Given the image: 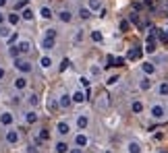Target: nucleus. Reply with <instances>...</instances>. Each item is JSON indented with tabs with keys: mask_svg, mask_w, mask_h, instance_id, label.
I'll return each mask as SVG.
<instances>
[{
	"mask_svg": "<svg viewBox=\"0 0 168 153\" xmlns=\"http://www.w3.org/2000/svg\"><path fill=\"white\" fill-rule=\"evenodd\" d=\"M15 66H17L21 73H31V64H29L27 60H21V58H17V60H15Z\"/></svg>",
	"mask_w": 168,
	"mask_h": 153,
	"instance_id": "f257e3e1",
	"label": "nucleus"
},
{
	"mask_svg": "<svg viewBox=\"0 0 168 153\" xmlns=\"http://www.w3.org/2000/svg\"><path fill=\"white\" fill-rule=\"evenodd\" d=\"M141 54H143V48H131L127 52V60H137Z\"/></svg>",
	"mask_w": 168,
	"mask_h": 153,
	"instance_id": "f03ea898",
	"label": "nucleus"
},
{
	"mask_svg": "<svg viewBox=\"0 0 168 153\" xmlns=\"http://www.w3.org/2000/svg\"><path fill=\"white\" fill-rule=\"evenodd\" d=\"M164 114H166L164 106H154V108H152V116H154L156 120H162V118H164Z\"/></svg>",
	"mask_w": 168,
	"mask_h": 153,
	"instance_id": "7ed1b4c3",
	"label": "nucleus"
},
{
	"mask_svg": "<svg viewBox=\"0 0 168 153\" xmlns=\"http://www.w3.org/2000/svg\"><path fill=\"white\" fill-rule=\"evenodd\" d=\"M0 124H2V126H10V124H13V114H10V112H2V114H0Z\"/></svg>",
	"mask_w": 168,
	"mask_h": 153,
	"instance_id": "20e7f679",
	"label": "nucleus"
},
{
	"mask_svg": "<svg viewBox=\"0 0 168 153\" xmlns=\"http://www.w3.org/2000/svg\"><path fill=\"white\" fill-rule=\"evenodd\" d=\"M17 50H19V54H27V52L31 50V43H29L27 39H23V41L17 43Z\"/></svg>",
	"mask_w": 168,
	"mask_h": 153,
	"instance_id": "39448f33",
	"label": "nucleus"
},
{
	"mask_svg": "<svg viewBox=\"0 0 168 153\" xmlns=\"http://www.w3.org/2000/svg\"><path fill=\"white\" fill-rule=\"evenodd\" d=\"M4 139H6V143H10V145H15V143H19V132H17V130H8Z\"/></svg>",
	"mask_w": 168,
	"mask_h": 153,
	"instance_id": "423d86ee",
	"label": "nucleus"
},
{
	"mask_svg": "<svg viewBox=\"0 0 168 153\" xmlns=\"http://www.w3.org/2000/svg\"><path fill=\"white\" fill-rule=\"evenodd\" d=\"M54 43H56V39H54V38H44L42 39V48H44V50H52Z\"/></svg>",
	"mask_w": 168,
	"mask_h": 153,
	"instance_id": "0eeeda50",
	"label": "nucleus"
},
{
	"mask_svg": "<svg viewBox=\"0 0 168 153\" xmlns=\"http://www.w3.org/2000/svg\"><path fill=\"white\" fill-rule=\"evenodd\" d=\"M71 99H73L75 104H83V102H85V93H81V91H75V93L71 95Z\"/></svg>",
	"mask_w": 168,
	"mask_h": 153,
	"instance_id": "6e6552de",
	"label": "nucleus"
},
{
	"mask_svg": "<svg viewBox=\"0 0 168 153\" xmlns=\"http://www.w3.org/2000/svg\"><path fill=\"white\" fill-rule=\"evenodd\" d=\"M75 145H77L79 149L85 147V145H87V137H85V135H77V137H75Z\"/></svg>",
	"mask_w": 168,
	"mask_h": 153,
	"instance_id": "1a4fd4ad",
	"label": "nucleus"
},
{
	"mask_svg": "<svg viewBox=\"0 0 168 153\" xmlns=\"http://www.w3.org/2000/svg\"><path fill=\"white\" fill-rule=\"evenodd\" d=\"M141 68H143V73H147V75H154V73H156V66H154L152 62H143Z\"/></svg>",
	"mask_w": 168,
	"mask_h": 153,
	"instance_id": "9d476101",
	"label": "nucleus"
},
{
	"mask_svg": "<svg viewBox=\"0 0 168 153\" xmlns=\"http://www.w3.org/2000/svg\"><path fill=\"white\" fill-rule=\"evenodd\" d=\"M15 87H17V89H25V87H27V79H25V76H17V79H15Z\"/></svg>",
	"mask_w": 168,
	"mask_h": 153,
	"instance_id": "9b49d317",
	"label": "nucleus"
},
{
	"mask_svg": "<svg viewBox=\"0 0 168 153\" xmlns=\"http://www.w3.org/2000/svg\"><path fill=\"white\" fill-rule=\"evenodd\" d=\"M56 130H58V135H69V132H71V130H69V124H67V122H58Z\"/></svg>",
	"mask_w": 168,
	"mask_h": 153,
	"instance_id": "f8f14e48",
	"label": "nucleus"
},
{
	"mask_svg": "<svg viewBox=\"0 0 168 153\" xmlns=\"http://www.w3.org/2000/svg\"><path fill=\"white\" fill-rule=\"evenodd\" d=\"M71 104H73L71 95H60V108H69Z\"/></svg>",
	"mask_w": 168,
	"mask_h": 153,
	"instance_id": "ddd939ff",
	"label": "nucleus"
},
{
	"mask_svg": "<svg viewBox=\"0 0 168 153\" xmlns=\"http://www.w3.org/2000/svg\"><path fill=\"white\" fill-rule=\"evenodd\" d=\"M25 120H27V124H36V122H38V114H36V112H27V114H25Z\"/></svg>",
	"mask_w": 168,
	"mask_h": 153,
	"instance_id": "4468645a",
	"label": "nucleus"
},
{
	"mask_svg": "<svg viewBox=\"0 0 168 153\" xmlns=\"http://www.w3.org/2000/svg\"><path fill=\"white\" fill-rule=\"evenodd\" d=\"M21 19H25V21H31V19H33V10H31V8H23V13H21Z\"/></svg>",
	"mask_w": 168,
	"mask_h": 153,
	"instance_id": "2eb2a0df",
	"label": "nucleus"
},
{
	"mask_svg": "<svg viewBox=\"0 0 168 153\" xmlns=\"http://www.w3.org/2000/svg\"><path fill=\"white\" fill-rule=\"evenodd\" d=\"M87 124H89L87 116H79V118H77V126H79V128H87Z\"/></svg>",
	"mask_w": 168,
	"mask_h": 153,
	"instance_id": "dca6fc26",
	"label": "nucleus"
},
{
	"mask_svg": "<svg viewBox=\"0 0 168 153\" xmlns=\"http://www.w3.org/2000/svg\"><path fill=\"white\" fill-rule=\"evenodd\" d=\"M19 19H21V17H19L17 13H10V15L6 17V21H8L10 25H17V23H19Z\"/></svg>",
	"mask_w": 168,
	"mask_h": 153,
	"instance_id": "f3484780",
	"label": "nucleus"
},
{
	"mask_svg": "<svg viewBox=\"0 0 168 153\" xmlns=\"http://www.w3.org/2000/svg\"><path fill=\"white\" fill-rule=\"evenodd\" d=\"M131 110H133L135 114H141V112H143V104H141V102H133Z\"/></svg>",
	"mask_w": 168,
	"mask_h": 153,
	"instance_id": "a211bd4d",
	"label": "nucleus"
},
{
	"mask_svg": "<svg viewBox=\"0 0 168 153\" xmlns=\"http://www.w3.org/2000/svg\"><path fill=\"white\" fill-rule=\"evenodd\" d=\"M67 151H69V145L67 143H62V141L56 143V153H67Z\"/></svg>",
	"mask_w": 168,
	"mask_h": 153,
	"instance_id": "6ab92c4d",
	"label": "nucleus"
},
{
	"mask_svg": "<svg viewBox=\"0 0 168 153\" xmlns=\"http://www.w3.org/2000/svg\"><path fill=\"white\" fill-rule=\"evenodd\" d=\"M40 15H42L44 19H52V10H50L48 6H42V10H40Z\"/></svg>",
	"mask_w": 168,
	"mask_h": 153,
	"instance_id": "aec40b11",
	"label": "nucleus"
},
{
	"mask_svg": "<svg viewBox=\"0 0 168 153\" xmlns=\"http://www.w3.org/2000/svg\"><path fill=\"white\" fill-rule=\"evenodd\" d=\"M158 93H160V95H168V83H166V81H164V83H160Z\"/></svg>",
	"mask_w": 168,
	"mask_h": 153,
	"instance_id": "412c9836",
	"label": "nucleus"
},
{
	"mask_svg": "<svg viewBox=\"0 0 168 153\" xmlns=\"http://www.w3.org/2000/svg\"><path fill=\"white\" fill-rule=\"evenodd\" d=\"M131 21H133L135 25H139V29H143V23L139 21V15H137V13H131Z\"/></svg>",
	"mask_w": 168,
	"mask_h": 153,
	"instance_id": "4be33fe9",
	"label": "nucleus"
},
{
	"mask_svg": "<svg viewBox=\"0 0 168 153\" xmlns=\"http://www.w3.org/2000/svg\"><path fill=\"white\" fill-rule=\"evenodd\" d=\"M40 64H42V68H50V66H52V60H50L48 56H44L42 60H40Z\"/></svg>",
	"mask_w": 168,
	"mask_h": 153,
	"instance_id": "5701e85b",
	"label": "nucleus"
},
{
	"mask_svg": "<svg viewBox=\"0 0 168 153\" xmlns=\"http://www.w3.org/2000/svg\"><path fill=\"white\" fill-rule=\"evenodd\" d=\"M129 151H131V153H141V147L133 141V143H129Z\"/></svg>",
	"mask_w": 168,
	"mask_h": 153,
	"instance_id": "b1692460",
	"label": "nucleus"
},
{
	"mask_svg": "<svg viewBox=\"0 0 168 153\" xmlns=\"http://www.w3.org/2000/svg\"><path fill=\"white\" fill-rule=\"evenodd\" d=\"M139 87H141V89H143V91H147V89H149V87H152V81H149V79H143V81H141V83H139Z\"/></svg>",
	"mask_w": 168,
	"mask_h": 153,
	"instance_id": "393cba45",
	"label": "nucleus"
},
{
	"mask_svg": "<svg viewBox=\"0 0 168 153\" xmlns=\"http://www.w3.org/2000/svg\"><path fill=\"white\" fill-rule=\"evenodd\" d=\"M60 21L69 23V21H71V13H69V10H62V13H60Z\"/></svg>",
	"mask_w": 168,
	"mask_h": 153,
	"instance_id": "a878e982",
	"label": "nucleus"
},
{
	"mask_svg": "<svg viewBox=\"0 0 168 153\" xmlns=\"http://www.w3.org/2000/svg\"><path fill=\"white\" fill-rule=\"evenodd\" d=\"M79 17H81V19H89V17H91L89 8H81V10H79Z\"/></svg>",
	"mask_w": 168,
	"mask_h": 153,
	"instance_id": "bb28decb",
	"label": "nucleus"
},
{
	"mask_svg": "<svg viewBox=\"0 0 168 153\" xmlns=\"http://www.w3.org/2000/svg\"><path fill=\"white\" fill-rule=\"evenodd\" d=\"M129 29H131V23H129L127 19H123V21H121V31H129Z\"/></svg>",
	"mask_w": 168,
	"mask_h": 153,
	"instance_id": "cd10ccee",
	"label": "nucleus"
},
{
	"mask_svg": "<svg viewBox=\"0 0 168 153\" xmlns=\"http://www.w3.org/2000/svg\"><path fill=\"white\" fill-rule=\"evenodd\" d=\"M0 35H2V38H10V29L2 25V27H0Z\"/></svg>",
	"mask_w": 168,
	"mask_h": 153,
	"instance_id": "c85d7f7f",
	"label": "nucleus"
},
{
	"mask_svg": "<svg viewBox=\"0 0 168 153\" xmlns=\"http://www.w3.org/2000/svg\"><path fill=\"white\" fill-rule=\"evenodd\" d=\"M102 4H100V0H89V8H93V10H98Z\"/></svg>",
	"mask_w": 168,
	"mask_h": 153,
	"instance_id": "c756f323",
	"label": "nucleus"
},
{
	"mask_svg": "<svg viewBox=\"0 0 168 153\" xmlns=\"http://www.w3.org/2000/svg\"><path fill=\"white\" fill-rule=\"evenodd\" d=\"M91 39L93 41H102V33L100 31H91Z\"/></svg>",
	"mask_w": 168,
	"mask_h": 153,
	"instance_id": "7c9ffc66",
	"label": "nucleus"
},
{
	"mask_svg": "<svg viewBox=\"0 0 168 153\" xmlns=\"http://www.w3.org/2000/svg\"><path fill=\"white\" fill-rule=\"evenodd\" d=\"M106 62H108L106 66L110 68V66H114V64H116V58H114V56H108V58H106Z\"/></svg>",
	"mask_w": 168,
	"mask_h": 153,
	"instance_id": "2f4dec72",
	"label": "nucleus"
},
{
	"mask_svg": "<svg viewBox=\"0 0 168 153\" xmlns=\"http://www.w3.org/2000/svg\"><path fill=\"white\" fill-rule=\"evenodd\" d=\"M29 104H31V106H38V104H40V97H38V95H29Z\"/></svg>",
	"mask_w": 168,
	"mask_h": 153,
	"instance_id": "473e14b6",
	"label": "nucleus"
},
{
	"mask_svg": "<svg viewBox=\"0 0 168 153\" xmlns=\"http://www.w3.org/2000/svg\"><path fill=\"white\" fill-rule=\"evenodd\" d=\"M17 10H21V8H27V0H21V2H17V6H15Z\"/></svg>",
	"mask_w": 168,
	"mask_h": 153,
	"instance_id": "72a5a7b5",
	"label": "nucleus"
},
{
	"mask_svg": "<svg viewBox=\"0 0 168 153\" xmlns=\"http://www.w3.org/2000/svg\"><path fill=\"white\" fill-rule=\"evenodd\" d=\"M69 64H71V62H69V58H64V60L60 62V71H67V68H69Z\"/></svg>",
	"mask_w": 168,
	"mask_h": 153,
	"instance_id": "f704fd0d",
	"label": "nucleus"
},
{
	"mask_svg": "<svg viewBox=\"0 0 168 153\" xmlns=\"http://www.w3.org/2000/svg\"><path fill=\"white\" fill-rule=\"evenodd\" d=\"M46 38H54L56 39V29H46Z\"/></svg>",
	"mask_w": 168,
	"mask_h": 153,
	"instance_id": "c9c22d12",
	"label": "nucleus"
},
{
	"mask_svg": "<svg viewBox=\"0 0 168 153\" xmlns=\"http://www.w3.org/2000/svg\"><path fill=\"white\" fill-rule=\"evenodd\" d=\"M48 137H50L48 130H42V132H40V141H48Z\"/></svg>",
	"mask_w": 168,
	"mask_h": 153,
	"instance_id": "e433bc0d",
	"label": "nucleus"
},
{
	"mask_svg": "<svg viewBox=\"0 0 168 153\" xmlns=\"http://www.w3.org/2000/svg\"><path fill=\"white\" fill-rule=\"evenodd\" d=\"M17 41V33H10V38H8V46H13Z\"/></svg>",
	"mask_w": 168,
	"mask_h": 153,
	"instance_id": "4c0bfd02",
	"label": "nucleus"
},
{
	"mask_svg": "<svg viewBox=\"0 0 168 153\" xmlns=\"http://www.w3.org/2000/svg\"><path fill=\"white\" fill-rule=\"evenodd\" d=\"M116 81H118V76L114 75V76H110V79H108V81H106V83H108V85H114V83H116Z\"/></svg>",
	"mask_w": 168,
	"mask_h": 153,
	"instance_id": "58836bf2",
	"label": "nucleus"
},
{
	"mask_svg": "<svg viewBox=\"0 0 168 153\" xmlns=\"http://www.w3.org/2000/svg\"><path fill=\"white\" fill-rule=\"evenodd\" d=\"M125 62H127V58H116V64H114V66H123Z\"/></svg>",
	"mask_w": 168,
	"mask_h": 153,
	"instance_id": "ea45409f",
	"label": "nucleus"
},
{
	"mask_svg": "<svg viewBox=\"0 0 168 153\" xmlns=\"http://www.w3.org/2000/svg\"><path fill=\"white\" fill-rule=\"evenodd\" d=\"M133 8H135V10H141V8H143V4H141V2H135V4H133Z\"/></svg>",
	"mask_w": 168,
	"mask_h": 153,
	"instance_id": "a19ab883",
	"label": "nucleus"
},
{
	"mask_svg": "<svg viewBox=\"0 0 168 153\" xmlns=\"http://www.w3.org/2000/svg\"><path fill=\"white\" fill-rule=\"evenodd\" d=\"M79 81H81V85H85V87H89V81H87V79H85V76H81V79H79Z\"/></svg>",
	"mask_w": 168,
	"mask_h": 153,
	"instance_id": "79ce46f5",
	"label": "nucleus"
},
{
	"mask_svg": "<svg viewBox=\"0 0 168 153\" xmlns=\"http://www.w3.org/2000/svg\"><path fill=\"white\" fill-rule=\"evenodd\" d=\"M2 25H4V15L0 13V27H2Z\"/></svg>",
	"mask_w": 168,
	"mask_h": 153,
	"instance_id": "37998d69",
	"label": "nucleus"
},
{
	"mask_svg": "<svg viewBox=\"0 0 168 153\" xmlns=\"http://www.w3.org/2000/svg\"><path fill=\"white\" fill-rule=\"evenodd\" d=\"M71 153H83V151H81V149L77 147V149H71Z\"/></svg>",
	"mask_w": 168,
	"mask_h": 153,
	"instance_id": "c03bdc74",
	"label": "nucleus"
},
{
	"mask_svg": "<svg viewBox=\"0 0 168 153\" xmlns=\"http://www.w3.org/2000/svg\"><path fill=\"white\" fill-rule=\"evenodd\" d=\"M2 76H4V68L0 66V79H2Z\"/></svg>",
	"mask_w": 168,
	"mask_h": 153,
	"instance_id": "a18cd8bd",
	"label": "nucleus"
},
{
	"mask_svg": "<svg viewBox=\"0 0 168 153\" xmlns=\"http://www.w3.org/2000/svg\"><path fill=\"white\" fill-rule=\"evenodd\" d=\"M4 4H6V0H0V6H4Z\"/></svg>",
	"mask_w": 168,
	"mask_h": 153,
	"instance_id": "49530a36",
	"label": "nucleus"
},
{
	"mask_svg": "<svg viewBox=\"0 0 168 153\" xmlns=\"http://www.w3.org/2000/svg\"><path fill=\"white\" fill-rule=\"evenodd\" d=\"M158 153H168V151H158Z\"/></svg>",
	"mask_w": 168,
	"mask_h": 153,
	"instance_id": "de8ad7c7",
	"label": "nucleus"
},
{
	"mask_svg": "<svg viewBox=\"0 0 168 153\" xmlns=\"http://www.w3.org/2000/svg\"><path fill=\"white\" fill-rule=\"evenodd\" d=\"M166 8H168V2H166Z\"/></svg>",
	"mask_w": 168,
	"mask_h": 153,
	"instance_id": "09e8293b",
	"label": "nucleus"
}]
</instances>
